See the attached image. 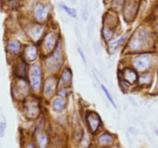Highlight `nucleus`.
I'll return each mask as SVG.
<instances>
[{"label": "nucleus", "instance_id": "obj_13", "mask_svg": "<svg viewBox=\"0 0 158 148\" xmlns=\"http://www.w3.org/2000/svg\"><path fill=\"white\" fill-rule=\"evenodd\" d=\"M127 35L126 34V35H124L123 36L120 37V38L118 40H117V41L113 42V43L110 44V51L116 50V49H117V48H118L119 46L122 44V43H123V42H124V40L126 39V38H127Z\"/></svg>", "mask_w": 158, "mask_h": 148}, {"label": "nucleus", "instance_id": "obj_1", "mask_svg": "<svg viewBox=\"0 0 158 148\" xmlns=\"http://www.w3.org/2000/svg\"><path fill=\"white\" fill-rule=\"evenodd\" d=\"M62 63H63L62 50L60 49V46H58L53 55L46 60V66L49 70H50L51 72H54L59 69Z\"/></svg>", "mask_w": 158, "mask_h": 148}, {"label": "nucleus", "instance_id": "obj_4", "mask_svg": "<svg viewBox=\"0 0 158 148\" xmlns=\"http://www.w3.org/2000/svg\"><path fill=\"white\" fill-rule=\"evenodd\" d=\"M87 121L93 132H95L100 123V119L99 116L97 113H94L89 114L87 116Z\"/></svg>", "mask_w": 158, "mask_h": 148}, {"label": "nucleus", "instance_id": "obj_25", "mask_svg": "<svg viewBox=\"0 0 158 148\" xmlns=\"http://www.w3.org/2000/svg\"><path fill=\"white\" fill-rule=\"evenodd\" d=\"M155 133H156V134H157V135L158 136V129L156 130H155Z\"/></svg>", "mask_w": 158, "mask_h": 148}, {"label": "nucleus", "instance_id": "obj_16", "mask_svg": "<svg viewBox=\"0 0 158 148\" xmlns=\"http://www.w3.org/2000/svg\"><path fill=\"white\" fill-rule=\"evenodd\" d=\"M43 29H42L41 26H37V27H35L32 30V37L33 39H38L39 37L41 35V32Z\"/></svg>", "mask_w": 158, "mask_h": 148}, {"label": "nucleus", "instance_id": "obj_10", "mask_svg": "<svg viewBox=\"0 0 158 148\" xmlns=\"http://www.w3.org/2000/svg\"><path fill=\"white\" fill-rule=\"evenodd\" d=\"M46 11L45 7L41 4H38L36 6L35 11V16L38 20H43L46 17Z\"/></svg>", "mask_w": 158, "mask_h": 148}, {"label": "nucleus", "instance_id": "obj_6", "mask_svg": "<svg viewBox=\"0 0 158 148\" xmlns=\"http://www.w3.org/2000/svg\"><path fill=\"white\" fill-rule=\"evenodd\" d=\"M26 113H27V115H29V117L34 118L36 116H38L39 113V108L37 106V103H34L33 101H31L28 103V104L26 105Z\"/></svg>", "mask_w": 158, "mask_h": 148}, {"label": "nucleus", "instance_id": "obj_11", "mask_svg": "<svg viewBox=\"0 0 158 148\" xmlns=\"http://www.w3.org/2000/svg\"><path fill=\"white\" fill-rule=\"evenodd\" d=\"M8 48H9L10 52H13V53H16L21 49V44H20L19 42L12 39L8 43Z\"/></svg>", "mask_w": 158, "mask_h": 148}, {"label": "nucleus", "instance_id": "obj_18", "mask_svg": "<svg viewBox=\"0 0 158 148\" xmlns=\"http://www.w3.org/2000/svg\"><path fill=\"white\" fill-rule=\"evenodd\" d=\"M101 87H102V89H103V92H104V93H105V95H106V97H107L108 100H110V103H112V105L114 106V107H116V106H116L115 102H114V99H113V97H111V95H110V94L109 91L107 90V89H106V88L105 87V86H103V85H102Z\"/></svg>", "mask_w": 158, "mask_h": 148}, {"label": "nucleus", "instance_id": "obj_2", "mask_svg": "<svg viewBox=\"0 0 158 148\" xmlns=\"http://www.w3.org/2000/svg\"><path fill=\"white\" fill-rule=\"evenodd\" d=\"M30 75L31 86L34 90L37 91L40 89L41 85V69L38 65H32L29 71Z\"/></svg>", "mask_w": 158, "mask_h": 148}, {"label": "nucleus", "instance_id": "obj_3", "mask_svg": "<svg viewBox=\"0 0 158 148\" xmlns=\"http://www.w3.org/2000/svg\"><path fill=\"white\" fill-rule=\"evenodd\" d=\"M151 63V58L148 56H141L134 60V66L138 70L144 71Z\"/></svg>", "mask_w": 158, "mask_h": 148}, {"label": "nucleus", "instance_id": "obj_22", "mask_svg": "<svg viewBox=\"0 0 158 148\" xmlns=\"http://www.w3.org/2000/svg\"><path fill=\"white\" fill-rule=\"evenodd\" d=\"M79 52H80V55L81 56L82 60H83V63H86V58H85V55H84V54H83V51H82V49H79Z\"/></svg>", "mask_w": 158, "mask_h": 148}, {"label": "nucleus", "instance_id": "obj_17", "mask_svg": "<svg viewBox=\"0 0 158 148\" xmlns=\"http://www.w3.org/2000/svg\"><path fill=\"white\" fill-rule=\"evenodd\" d=\"M38 142L40 148H46V144H47V137H46V136L45 134L40 136Z\"/></svg>", "mask_w": 158, "mask_h": 148}, {"label": "nucleus", "instance_id": "obj_20", "mask_svg": "<svg viewBox=\"0 0 158 148\" xmlns=\"http://www.w3.org/2000/svg\"><path fill=\"white\" fill-rule=\"evenodd\" d=\"M6 129V124L4 121H2L0 123V137H2L5 134V130Z\"/></svg>", "mask_w": 158, "mask_h": 148}, {"label": "nucleus", "instance_id": "obj_23", "mask_svg": "<svg viewBox=\"0 0 158 148\" xmlns=\"http://www.w3.org/2000/svg\"><path fill=\"white\" fill-rule=\"evenodd\" d=\"M59 94H60V96H61V97H64L65 96H66V91H65L64 89H61V90L60 91V92H59Z\"/></svg>", "mask_w": 158, "mask_h": 148}, {"label": "nucleus", "instance_id": "obj_12", "mask_svg": "<svg viewBox=\"0 0 158 148\" xmlns=\"http://www.w3.org/2000/svg\"><path fill=\"white\" fill-rule=\"evenodd\" d=\"M65 102L62 99L56 98L52 103V108L56 111H61L64 108Z\"/></svg>", "mask_w": 158, "mask_h": 148}, {"label": "nucleus", "instance_id": "obj_19", "mask_svg": "<svg viewBox=\"0 0 158 148\" xmlns=\"http://www.w3.org/2000/svg\"><path fill=\"white\" fill-rule=\"evenodd\" d=\"M63 8L69 15H71L72 17H74V18L77 17V12H76L75 9H72V8L67 7V6H64V5H63Z\"/></svg>", "mask_w": 158, "mask_h": 148}, {"label": "nucleus", "instance_id": "obj_5", "mask_svg": "<svg viewBox=\"0 0 158 148\" xmlns=\"http://www.w3.org/2000/svg\"><path fill=\"white\" fill-rule=\"evenodd\" d=\"M56 87V80L53 78H49L44 85V93L46 97L52 95Z\"/></svg>", "mask_w": 158, "mask_h": 148}, {"label": "nucleus", "instance_id": "obj_15", "mask_svg": "<svg viewBox=\"0 0 158 148\" xmlns=\"http://www.w3.org/2000/svg\"><path fill=\"white\" fill-rule=\"evenodd\" d=\"M71 77H72V73H71L70 70H69V69H66L63 72V75H62V79H63V82L66 83H69L70 81Z\"/></svg>", "mask_w": 158, "mask_h": 148}, {"label": "nucleus", "instance_id": "obj_21", "mask_svg": "<svg viewBox=\"0 0 158 148\" xmlns=\"http://www.w3.org/2000/svg\"><path fill=\"white\" fill-rule=\"evenodd\" d=\"M18 70L19 71V76H24L25 74V68H24V63H22V64L19 65L18 67Z\"/></svg>", "mask_w": 158, "mask_h": 148}, {"label": "nucleus", "instance_id": "obj_9", "mask_svg": "<svg viewBox=\"0 0 158 148\" xmlns=\"http://www.w3.org/2000/svg\"><path fill=\"white\" fill-rule=\"evenodd\" d=\"M125 80H127L129 83H134L137 80V74L134 70L131 69H126L123 72Z\"/></svg>", "mask_w": 158, "mask_h": 148}, {"label": "nucleus", "instance_id": "obj_24", "mask_svg": "<svg viewBox=\"0 0 158 148\" xmlns=\"http://www.w3.org/2000/svg\"><path fill=\"white\" fill-rule=\"evenodd\" d=\"M27 148H35V147H34V146H32V145L29 144V145H28Z\"/></svg>", "mask_w": 158, "mask_h": 148}, {"label": "nucleus", "instance_id": "obj_14", "mask_svg": "<svg viewBox=\"0 0 158 148\" xmlns=\"http://www.w3.org/2000/svg\"><path fill=\"white\" fill-rule=\"evenodd\" d=\"M99 141L101 143H108L112 141V137L107 134H103L99 137Z\"/></svg>", "mask_w": 158, "mask_h": 148}, {"label": "nucleus", "instance_id": "obj_7", "mask_svg": "<svg viewBox=\"0 0 158 148\" xmlns=\"http://www.w3.org/2000/svg\"><path fill=\"white\" fill-rule=\"evenodd\" d=\"M56 43V36L53 33L50 32V33H48L47 35L45 37L44 40V45L46 49L48 51H51L54 48Z\"/></svg>", "mask_w": 158, "mask_h": 148}, {"label": "nucleus", "instance_id": "obj_8", "mask_svg": "<svg viewBox=\"0 0 158 148\" xmlns=\"http://www.w3.org/2000/svg\"><path fill=\"white\" fill-rule=\"evenodd\" d=\"M25 56L29 61L35 60L37 57V49L35 46H29L25 49Z\"/></svg>", "mask_w": 158, "mask_h": 148}]
</instances>
